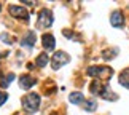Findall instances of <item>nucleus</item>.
Wrapping results in <instances>:
<instances>
[{
    "label": "nucleus",
    "instance_id": "obj_1",
    "mask_svg": "<svg viewBox=\"0 0 129 115\" xmlns=\"http://www.w3.org/2000/svg\"><path fill=\"white\" fill-rule=\"evenodd\" d=\"M22 107L26 109L27 112H37L38 107H40V96H38L37 93L24 96L22 98Z\"/></svg>",
    "mask_w": 129,
    "mask_h": 115
},
{
    "label": "nucleus",
    "instance_id": "obj_2",
    "mask_svg": "<svg viewBox=\"0 0 129 115\" xmlns=\"http://www.w3.org/2000/svg\"><path fill=\"white\" fill-rule=\"evenodd\" d=\"M70 61V56H69L67 53H64V51H57V53H54V56L51 59V66L53 69H61L62 66H66V64Z\"/></svg>",
    "mask_w": 129,
    "mask_h": 115
},
{
    "label": "nucleus",
    "instance_id": "obj_3",
    "mask_svg": "<svg viewBox=\"0 0 129 115\" xmlns=\"http://www.w3.org/2000/svg\"><path fill=\"white\" fill-rule=\"evenodd\" d=\"M112 74L113 71L110 67H104V66H92L88 69V75H91V77H108L110 78Z\"/></svg>",
    "mask_w": 129,
    "mask_h": 115
},
{
    "label": "nucleus",
    "instance_id": "obj_4",
    "mask_svg": "<svg viewBox=\"0 0 129 115\" xmlns=\"http://www.w3.org/2000/svg\"><path fill=\"white\" fill-rule=\"evenodd\" d=\"M53 13L49 11L48 8H45V10H42L40 13H38V26L40 27H49L53 24Z\"/></svg>",
    "mask_w": 129,
    "mask_h": 115
},
{
    "label": "nucleus",
    "instance_id": "obj_5",
    "mask_svg": "<svg viewBox=\"0 0 129 115\" xmlns=\"http://www.w3.org/2000/svg\"><path fill=\"white\" fill-rule=\"evenodd\" d=\"M8 10H10V14H11L13 18H21V19H24V21L29 19V13L22 7H19V5H10Z\"/></svg>",
    "mask_w": 129,
    "mask_h": 115
},
{
    "label": "nucleus",
    "instance_id": "obj_6",
    "mask_svg": "<svg viewBox=\"0 0 129 115\" xmlns=\"http://www.w3.org/2000/svg\"><path fill=\"white\" fill-rule=\"evenodd\" d=\"M110 22H112L113 27H123V26H124V18H123V13L120 11V10H116V11L112 13Z\"/></svg>",
    "mask_w": 129,
    "mask_h": 115
},
{
    "label": "nucleus",
    "instance_id": "obj_7",
    "mask_svg": "<svg viewBox=\"0 0 129 115\" xmlns=\"http://www.w3.org/2000/svg\"><path fill=\"white\" fill-rule=\"evenodd\" d=\"M35 32H32V31H29L26 35L22 37L21 40V45L22 47H27V48H34V45H35Z\"/></svg>",
    "mask_w": 129,
    "mask_h": 115
},
{
    "label": "nucleus",
    "instance_id": "obj_8",
    "mask_svg": "<svg viewBox=\"0 0 129 115\" xmlns=\"http://www.w3.org/2000/svg\"><path fill=\"white\" fill-rule=\"evenodd\" d=\"M35 85V80H34L30 75H21L19 77V86L22 89H29Z\"/></svg>",
    "mask_w": 129,
    "mask_h": 115
},
{
    "label": "nucleus",
    "instance_id": "obj_9",
    "mask_svg": "<svg viewBox=\"0 0 129 115\" xmlns=\"http://www.w3.org/2000/svg\"><path fill=\"white\" fill-rule=\"evenodd\" d=\"M42 42H43V48L45 50H54V37L51 34H45L42 37Z\"/></svg>",
    "mask_w": 129,
    "mask_h": 115
},
{
    "label": "nucleus",
    "instance_id": "obj_10",
    "mask_svg": "<svg viewBox=\"0 0 129 115\" xmlns=\"http://www.w3.org/2000/svg\"><path fill=\"white\" fill-rule=\"evenodd\" d=\"M69 101H70L72 104H83L86 99H85V96H83L81 93L77 91V93H72L70 96H69Z\"/></svg>",
    "mask_w": 129,
    "mask_h": 115
},
{
    "label": "nucleus",
    "instance_id": "obj_11",
    "mask_svg": "<svg viewBox=\"0 0 129 115\" xmlns=\"http://www.w3.org/2000/svg\"><path fill=\"white\" fill-rule=\"evenodd\" d=\"M101 96L104 98V99H110V101H116L118 99V96H115V93H112V89L107 86H104V89H102V93H101Z\"/></svg>",
    "mask_w": 129,
    "mask_h": 115
},
{
    "label": "nucleus",
    "instance_id": "obj_12",
    "mask_svg": "<svg viewBox=\"0 0 129 115\" xmlns=\"http://www.w3.org/2000/svg\"><path fill=\"white\" fill-rule=\"evenodd\" d=\"M120 85H123V86L129 88V67L124 69V71L120 74Z\"/></svg>",
    "mask_w": 129,
    "mask_h": 115
},
{
    "label": "nucleus",
    "instance_id": "obj_13",
    "mask_svg": "<svg viewBox=\"0 0 129 115\" xmlns=\"http://www.w3.org/2000/svg\"><path fill=\"white\" fill-rule=\"evenodd\" d=\"M48 62H49V58H48V54H46V53L38 54V58H37V61H35V64H37L38 67H45Z\"/></svg>",
    "mask_w": 129,
    "mask_h": 115
},
{
    "label": "nucleus",
    "instance_id": "obj_14",
    "mask_svg": "<svg viewBox=\"0 0 129 115\" xmlns=\"http://www.w3.org/2000/svg\"><path fill=\"white\" fill-rule=\"evenodd\" d=\"M83 107H85V110H88V112H92V110H96V107H97V102L94 101V99H91V101H85L81 104Z\"/></svg>",
    "mask_w": 129,
    "mask_h": 115
},
{
    "label": "nucleus",
    "instance_id": "obj_15",
    "mask_svg": "<svg viewBox=\"0 0 129 115\" xmlns=\"http://www.w3.org/2000/svg\"><path fill=\"white\" fill-rule=\"evenodd\" d=\"M11 80H14V74H8L7 77H2V78H0V86H2V88H7Z\"/></svg>",
    "mask_w": 129,
    "mask_h": 115
},
{
    "label": "nucleus",
    "instance_id": "obj_16",
    "mask_svg": "<svg viewBox=\"0 0 129 115\" xmlns=\"http://www.w3.org/2000/svg\"><path fill=\"white\" fill-rule=\"evenodd\" d=\"M116 53H118V50H116V48L110 50V51H104V58H105V59H112L110 54H116Z\"/></svg>",
    "mask_w": 129,
    "mask_h": 115
},
{
    "label": "nucleus",
    "instance_id": "obj_17",
    "mask_svg": "<svg viewBox=\"0 0 129 115\" xmlns=\"http://www.w3.org/2000/svg\"><path fill=\"white\" fill-rule=\"evenodd\" d=\"M7 99H8V94H7V93H2V91H0V106H3V102L7 101Z\"/></svg>",
    "mask_w": 129,
    "mask_h": 115
},
{
    "label": "nucleus",
    "instance_id": "obj_18",
    "mask_svg": "<svg viewBox=\"0 0 129 115\" xmlns=\"http://www.w3.org/2000/svg\"><path fill=\"white\" fill-rule=\"evenodd\" d=\"M0 10H2V5H0Z\"/></svg>",
    "mask_w": 129,
    "mask_h": 115
}]
</instances>
